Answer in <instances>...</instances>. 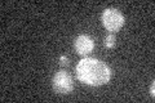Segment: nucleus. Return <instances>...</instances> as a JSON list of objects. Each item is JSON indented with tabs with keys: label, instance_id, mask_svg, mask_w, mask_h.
Masks as SVG:
<instances>
[{
	"label": "nucleus",
	"instance_id": "4",
	"mask_svg": "<svg viewBox=\"0 0 155 103\" xmlns=\"http://www.w3.org/2000/svg\"><path fill=\"white\" fill-rule=\"evenodd\" d=\"M75 50L79 56L81 57H87L91 54L94 49V41L92 40V37L88 35H79L75 39Z\"/></svg>",
	"mask_w": 155,
	"mask_h": 103
},
{
	"label": "nucleus",
	"instance_id": "3",
	"mask_svg": "<svg viewBox=\"0 0 155 103\" xmlns=\"http://www.w3.org/2000/svg\"><path fill=\"white\" fill-rule=\"evenodd\" d=\"M53 89L60 94H69L74 89V80L67 71H58L53 76Z\"/></svg>",
	"mask_w": 155,
	"mask_h": 103
},
{
	"label": "nucleus",
	"instance_id": "2",
	"mask_svg": "<svg viewBox=\"0 0 155 103\" xmlns=\"http://www.w3.org/2000/svg\"><path fill=\"white\" fill-rule=\"evenodd\" d=\"M104 27L110 32H118L124 24V17L118 9L107 8L102 13Z\"/></svg>",
	"mask_w": 155,
	"mask_h": 103
},
{
	"label": "nucleus",
	"instance_id": "5",
	"mask_svg": "<svg viewBox=\"0 0 155 103\" xmlns=\"http://www.w3.org/2000/svg\"><path fill=\"white\" fill-rule=\"evenodd\" d=\"M116 41V39H115V36L114 35H107L105 37V47L107 48V49H113V48H115V43Z\"/></svg>",
	"mask_w": 155,
	"mask_h": 103
},
{
	"label": "nucleus",
	"instance_id": "7",
	"mask_svg": "<svg viewBox=\"0 0 155 103\" xmlns=\"http://www.w3.org/2000/svg\"><path fill=\"white\" fill-rule=\"evenodd\" d=\"M150 94H151V97L154 98V95H155V84H154V82L151 84V89H150Z\"/></svg>",
	"mask_w": 155,
	"mask_h": 103
},
{
	"label": "nucleus",
	"instance_id": "6",
	"mask_svg": "<svg viewBox=\"0 0 155 103\" xmlns=\"http://www.w3.org/2000/svg\"><path fill=\"white\" fill-rule=\"evenodd\" d=\"M60 65L64 66V67L70 65V61H69V58H67V56H61L60 57Z\"/></svg>",
	"mask_w": 155,
	"mask_h": 103
},
{
	"label": "nucleus",
	"instance_id": "1",
	"mask_svg": "<svg viewBox=\"0 0 155 103\" xmlns=\"http://www.w3.org/2000/svg\"><path fill=\"white\" fill-rule=\"evenodd\" d=\"M76 77L89 86H101L110 81L111 70L105 62L96 58H83L76 65Z\"/></svg>",
	"mask_w": 155,
	"mask_h": 103
}]
</instances>
